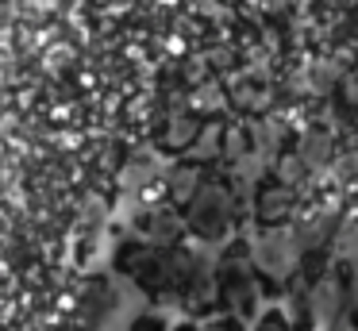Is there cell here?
<instances>
[{
	"label": "cell",
	"instance_id": "obj_5",
	"mask_svg": "<svg viewBox=\"0 0 358 331\" xmlns=\"http://www.w3.org/2000/svg\"><path fill=\"white\" fill-rule=\"evenodd\" d=\"M301 243H296L293 227H266L262 235L250 243V258H255V269L266 274L270 281H285L289 274L301 262Z\"/></svg>",
	"mask_w": 358,
	"mask_h": 331
},
{
	"label": "cell",
	"instance_id": "obj_19",
	"mask_svg": "<svg viewBox=\"0 0 358 331\" xmlns=\"http://www.w3.org/2000/svg\"><path fill=\"white\" fill-rule=\"evenodd\" d=\"M339 331H355V328H350V323H343V328H339Z\"/></svg>",
	"mask_w": 358,
	"mask_h": 331
},
{
	"label": "cell",
	"instance_id": "obj_8",
	"mask_svg": "<svg viewBox=\"0 0 358 331\" xmlns=\"http://www.w3.org/2000/svg\"><path fill=\"white\" fill-rule=\"evenodd\" d=\"M293 208H296V192L285 189V185H270V189H258V200H255V216L258 223L266 227H285L293 220Z\"/></svg>",
	"mask_w": 358,
	"mask_h": 331
},
{
	"label": "cell",
	"instance_id": "obj_12",
	"mask_svg": "<svg viewBox=\"0 0 358 331\" xmlns=\"http://www.w3.org/2000/svg\"><path fill=\"white\" fill-rule=\"evenodd\" d=\"M296 158H301V162H304V166H308V169L324 166V162L331 158V135H327V131H320V127L304 131L301 146H296Z\"/></svg>",
	"mask_w": 358,
	"mask_h": 331
},
{
	"label": "cell",
	"instance_id": "obj_9",
	"mask_svg": "<svg viewBox=\"0 0 358 331\" xmlns=\"http://www.w3.org/2000/svg\"><path fill=\"white\" fill-rule=\"evenodd\" d=\"M308 304H312V320H316L320 328H331L335 316L347 308V293H343L339 277L335 274L320 277V281L312 285V293H308Z\"/></svg>",
	"mask_w": 358,
	"mask_h": 331
},
{
	"label": "cell",
	"instance_id": "obj_17",
	"mask_svg": "<svg viewBox=\"0 0 358 331\" xmlns=\"http://www.w3.org/2000/svg\"><path fill=\"white\" fill-rule=\"evenodd\" d=\"M201 331H247L243 328V320H235V316H208V320L201 323Z\"/></svg>",
	"mask_w": 358,
	"mask_h": 331
},
{
	"label": "cell",
	"instance_id": "obj_11",
	"mask_svg": "<svg viewBox=\"0 0 358 331\" xmlns=\"http://www.w3.org/2000/svg\"><path fill=\"white\" fill-rule=\"evenodd\" d=\"M196 135H201V120H196L193 112L170 115V123H166V131H162V146L166 150H189Z\"/></svg>",
	"mask_w": 358,
	"mask_h": 331
},
{
	"label": "cell",
	"instance_id": "obj_13",
	"mask_svg": "<svg viewBox=\"0 0 358 331\" xmlns=\"http://www.w3.org/2000/svg\"><path fill=\"white\" fill-rule=\"evenodd\" d=\"M304 174H308V166H304L296 154H285L278 166V185H285V189H293L296 181H304Z\"/></svg>",
	"mask_w": 358,
	"mask_h": 331
},
{
	"label": "cell",
	"instance_id": "obj_4",
	"mask_svg": "<svg viewBox=\"0 0 358 331\" xmlns=\"http://www.w3.org/2000/svg\"><path fill=\"white\" fill-rule=\"evenodd\" d=\"M235 223V197L227 185L204 181V189L185 204V231L196 243H224Z\"/></svg>",
	"mask_w": 358,
	"mask_h": 331
},
{
	"label": "cell",
	"instance_id": "obj_6",
	"mask_svg": "<svg viewBox=\"0 0 358 331\" xmlns=\"http://www.w3.org/2000/svg\"><path fill=\"white\" fill-rule=\"evenodd\" d=\"M124 308V289L112 281L108 274L89 277L85 285L78 289V320L85 331H101L108 328V320Z\"/></svg>",
	"mask_w": 358,
	"mask_h": 331
},
{
	"label": "cell",
	"instance_id": "obj_18",
	"mask_svg": "<svg viewBox=\"0 0 358 331\" xmlns=\"http://www.w3.org/2000/svg\"><path fill=\"white\" fill-rule=\"evenodd\" d=\"M170 331H201V328H196V323L193 320H181V323H173V328Z\"/></svg>",
	"mask_w": 358,
	"mask_h": 331
},
{
	"label": "cell",
	"instance_id": "obj_15",
	"mask_svg": "<svg viewBox=\"0 0 358 331\" xmlns=\"http://www.w3.org/2000/svg\"><path fill=\"white\" fill-rule=\"evenodd\" d=\"M158 174V166H155V158H139V162H127V169H124V185L127 189H135V185H143L147 177H155Z\"/></svg>",
	"mask_w": 358,
	"mask_h": 331
},
{
	"label": "cell",
	"instance_id": "obj_14",
	"mask_svg": "<svg viewBox=\"0 0 358 331\" xmlns=\"http://www.w3.org/2000/svg\"><path fill=\"white\" fill-rule=\"evenodd\" d=\"M250 331H293V323H289V316L281 308H266V312L255 316V328Z\"/></svg>",
	"mask_w": 358,
	"mask_h": 331
},
{
	"label": "cell",
	"instance_id": "obj_2",
	"mask_svg": "<svg viewBox=\"0 0 358 331\" xmlns=\"http://www.w3.org/2000/svg\"><path fill=\"white\" fill-rule=\"evenodd\" d=\"M178 246H150V243H124L116 251V269L131 277V285L150 300H173L178 281Z\"/></svg>",
	"mask_w": 358,
	"mask_h": 331
},
{
	"label": "cell",
	"instance_id": "obj_7",
	"mask_svg": "<svg viewBox=\"0 0 358 331\" xmlns=\"http://www.w3.org/2000/svg\"><path fill=\"white\" fill-rule=\"evenodd\" d=\"M181 231H185V216H178L170 204L143 208V212L135 216V235H139V243H150V246H178Z\"/></svg>",
	"mask_w": 358,
	"mask_h": 331
},
{
	"label": "cell",
	"instance_id": "obj_10",
	"mask_svg": "<svg viewBox=\"0 0 358 331\" xmlns=\"http://www.w3.org/2000/svg\"><path fill=\"white\" fill-rule=\"evenodd\" d=\"M201 189H204V169L196 166V162H178V166H170V200L173 204L185 208Z\"/></svg>",
	"mask_w": 358,
	"mask_h": 331
},
{
	"label": "cell",
	"instance_id": "obj_16",
	"mask_svg": "<svg viewBox=\"0 0 358 331\" xmlns=\"http://www.w3.org/2000/svg\"><path fill=\"white\" fill-rule=\"evenodd\" d=\"M124 331H170V320L162 312H139Z\"/></svg>",
	"mask_w": 358,
	"mask_h": 331
},
{
	"label": "cell",
	"instance_id": "obj_3",
	"mask_svg": "<svg viewBox=\"0 0 358 331\" xmlns=\"http://www.w3.org/2000/svg\"><path fill=\"white\" fill-rule=\"evenodd\" d=\"M178 281H173V300L185 308L189 316H208L220 304L216 289V262L204 258L201 251H185L178 246Z\"/></svg>",
	"mask_w": 358,
	"mask_h": 331
},
{
	"label": "cell",
	"instance_id": "obj_1",
	"mask_svg": "<svg viewBox=\"0 0 358 331\" xmlns=\"http://www.w3.org/2000/svg\"><path fill=\"white\" fill-rule=\"evenodd\" d=\"M216 289H220V308L235 320H255L258 316V269L250 258L247 239L224 243L216 258Z\"/></svg>",
	"mask_w": 358,
	"mask_h": 331
}]
</instances>
